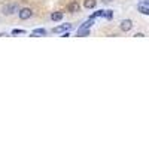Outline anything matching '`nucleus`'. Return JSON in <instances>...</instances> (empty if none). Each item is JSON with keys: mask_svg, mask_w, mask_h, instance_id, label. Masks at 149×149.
Instances as JSON below:
<instances>
[{"mask_svg": "<svg viewBox=\"0 0 149 149\" xmlns=\"http://www.w3.org/2000/svg\"><path fill=\"white\" fill-rule=\"evenodd\" d=\"M3 14L5 15H12V14H15V12H18L19 9H18V3H15V2H12V3H8L6 6H3Z\"/></svg>", "mask_w": 149, "mask_h": 149, "instance_id": "nucleus-1", "label": "nucleus"}, {"mask_svg": "<svg viewBox=\"0 0 149 149\" xmlns=\"http://www.w3.org/2000/svg\"><path fill=\"white\" fill-rule=\"evenodd\" d=\"M18 17H19L21 19H29V18L33 17V10H31L30 8H22V9L18 10Z\"/></svg>", "mask_w": 149, "mask_h": 149, "instance_id": "nucleus-2", "label": "nucleus"}, {"mask_svg": "<svg viewBox=\"0 0 149 149\" xmlns=\"http://www.w3.org/2000/svg\"><path fill=\"white\" fill-rule=\"evenodd\" d=\"M119 27H121L122 31H130V30L133 29V21H131V19H122Z\"/></svg>", "mask_w": 149, "mask_h": 149, "instance_id": "nucleus-3", "label": "nucleus"}, {"mask_svg": "<svg viewBox=\"0 0 149 149\" xmlns=\"http://www.w3.org/2000/svg\"><path fill=\"white\" fill-rule=\"evenodd\" d=\"M63 17H64L63 12H52V14H51V21H54V22L61 21V19H63Z\"/></svg>", "mask_w": 149, "mask_h": 149, "instance_id": "nucleus-4", "label": "nucleus"}, {"mask_svg": "<svg viewBox=\"0 0 149 149\" xmlns=\"http://www.w3.org/2000/svg\"><path fill=\"white\" fill-rule=\"evenodd\" d=\"M97 5V0H84V8L85 9H94Z\"/></svg>", "mask_w": 149, "mask_h": 149, "instance_id": "nucleus-5", "label": "nucleus"}, {"mask_svg": "<svg viewBox=\"0 0 149 149\" xmlns=\"http://www.w3.org/2000/svg\"><path fill=\"white\" fill-rule=\"evenodd\" d=\"M70 24H64V26H60V27H55L54 29V31L55 33H61V31H66V30H70Z\"/></svg>", "mask_w": 149, "mask_h": 149, "instance_id": "nucleus-6", "label": "nucleus"}, {"mask_svg": "<svg viewBox=\"0 0 149 149\" xmlns=\"http://www.w3.org/2000/svg\"><path fill=\"white\" fill-rule=\"evenodd\" d=\"M78 9H79V5H78L76 2H73V3L69 5V10H70V12H78Z\"/></svg>", "mask_w": 149, "mask_h": 149, "instance_id": "nucleus-7", "label": "nucleus"}, {"mask_svg": "<svg viewBox=\"0 0 149 149\" xmlns=\"http://www.w3.org/2000/svg\"><path fill=\"white\" fill-rule=\"evenodd\" d=\"M139 10L142 12V14H145V15H149V8H146L145 5H140L139 6Z\"/></svg>", "mask_w": 149, "mask_h": 149, "instance_id": "nucleus-8", "label": "nucleus"}, {"mask_svg": "<svg viewBox=\"0 0 149 149\" xmlns=\"http://www.w3.org/2000/svg\"><path fill=\"white\" fill-rule=\"evenodd\" d=\"M19 33H24V30H14L12 34H19Z\"/></svg>", "mask_w": 149, "mask_h": 149, "instance_id": "nucleus-9", "label": "nucleus"}, {"mask_svg": "<svg viewBox=\"0 0 149 149\" xmlns=\"http://www.w3.org/2000/svg\"><path fill=\"white\" fill-rule=\"evenodd\" d=\"M134 36H136V37H143V36H145V34H143V33H136V34H134Z\"/></svg>", "mask_w": 149, "mask_h": 149, "instance_id": "nucleus-10", "label": "nucleus"}, {"mask_svg": "<svg viewBox=\"0 0 149 149\" xmlns=\"http://www.w3.org/2000/svg\"><path fill=\"white\" fill-rule=\"evenodd\" d=\"M103 2H104V3H109V2H112V0H103Z\"/></svg>", "mask_w": 149, "mask_h": 149, "instance_id": "nucleus-11", "label": "nucleus"}]
</instances>
